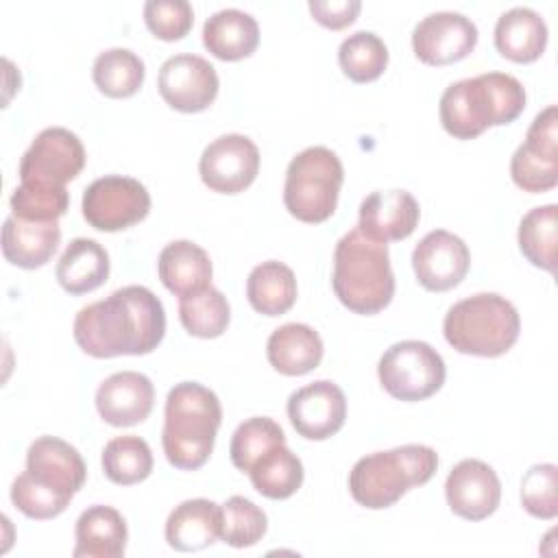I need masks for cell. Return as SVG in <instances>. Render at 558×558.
<instances>
[{
	"label": "cell",
	"instance_id": "cell-9",
	"mask_svg": "<svg viewBox=\"0 0 558 558\" xmlns=\"http://www.w3.org/2000/svg\"><path fill=\"white\" fill-rule=\"evenodd\" d=\"M85 166V148L76 133L63 126L44 129L20 159V181L65 187Z\"/></svg>",
	"mask_w": 558,
	"mask_h": 558
},
{
	"label": "cell",
	"instance_id": "cell-34",
	"mask_svg": "<svg viewBox=\"0 0 558 558\" xmlns=\"http://www.w3.org/2000/svg\"><path fill=\"white\" fill-rule=\"evenodd\" d=\"M102 471L113 484H140L153 471V451L140 436H116L102 449Z\"/></svg>",
	"mask_w": 558,
	"mask_h": 558
},
{
	"label": "cell",
	"instance_id": "cell-16",
	"mask_svg": "<svg viewBox=\"0 0 558 558\" xmlns=\"http://www.w3.org/2000/svg\"><path fill=\"white\" fill-rule=\"evenodd\" d=\"M445 497L453 514L466 521L490 517L501 499V484L493 466L482 460H460L447 475Z\"/></svg>",
	"mask_w": 558,
	"mask_h": 558
},
{
	"label": "cell",
	"instance_id": "cell-24",
	"mask_svg": "<svg viewBox=\"0 0 558 558\" xmlns=\"http://www.w3.org/2000/svg\"><path fill=\"white\" fill-rule=\"evenodd\" d=\"M266 355L270 366L281 375H305L320 364L323 340L310 325L286 323L270 333L266 342Z\"/></svg>",
	"mask_w": 558,
	"mask_h": 558
},
{
	"label": "cell",
	"instance_id": "cell-2",
	"mask_svg": "<svg viewBox=\"0 0 558 558\" xmlns=\"http://www.w3.org/2000/svg\"><path fill=\"white\" fill-rule=\"evenodd\" d=\"M222 421L220 399L198 381H181L166 397L161 445L168 462L181 471L203 466Z\"/></svg>",
	"mask_w": 558,
	"mask_h": 558
},
{
	"label": "cell",
	"instance_id": "cell-17",
	"mask_svg": "<svg viewBox=\"0 0 558 558\" xmlns=\"http://www.w3.org/2000/svg\"><path fill=\"white\" fill-rule=\"evenodd\" d=\"M442 129L458 140H473L495 126V113L482 74L451 83L440 96Z\"/></svg>",
	"mask_w": 558,
	"mask_h": 558
},
{
	"label": "cell",
	"instance_id": "cell-11",
	"mask_svg": "<svg viewBox=\"0 0 558 558\" xmlns=\"http://www.w3.org/2000/svg\"><path fill=\"white\" fill-rule=\"evenodd\" d=\"M198 172L203 183L220 194H238L246 190L259 172L257 146L240 133H227L205 146Z\"/></svg>",
	"mask_w": 558,
	"mask_h": 558
},
{
	"label": "cell",
	"instance_id": "cell-3",
	"mask_svg": "<svg viewBox=\"0 0 558 558\" xmlns=\"http://www.w3.org/2000/svg\"><path fill=\"white\" fill-rule=\"evenodd\" d=\"M331 286L347 310L364 316L381 312L395 296L388 244L364 235L357 227L347 231L333 251Z\"/></svg>",
	"mask_w": 558,
	"mask_h": 558
},
{
	"label": "cell",
	"instance_id": "cell-18",
	"mask_svg": "<svg viewBox=\"0 0 558 558\" xmlns=\"http://www.w3.org/2000/svg\"><path fill=\"white\" fill-rule=\"evenodd\" d=\"M155 401L153 381L137 371L109 375L96 390V410L113 427H131L148 418Z\"/></svg>",
	"mask_w": 558,
	"mask_h": 558
},
{
	"label": "cell",
	"instance_id": "cell-32",
	"mask_svg": "<svg viewBox=\"0 0 558 558\" xmlns=\"http://www.w3.org/2000/svg\"><path fill=\"white\" fill-rule=\"evenodd\" d=\"M556 222L558 207L554 203L530 209L519 222V248L523 257L543 270H556Z\"/></svg>",
	"mask_w": 558,
	"mask_h": 558
},
{
	"label": "cell",
	"instance_id": "cell-13",
	"mask_svg": "<svg viewBox=\"0 0 558 558\" xmlns=\"http://www.w3.org/2000/svg\"><path fill=\"white\" fill-rule=\"evenodd\" d=\"M477 44V26L462 13L438 11L423 17L412 31L414 54L427 65L462 61Z\"/></svg>",
	"mask_w": 558,
	"mask_h": 558
},
{
	"label": "cell",
	"instance_id": "cell-20",
	"mask_svg": "<svg viewBox=\"0 0 558 558\" xmlns=\"http://www.w3.org/2000/svg\"><path fill=\"white\" fill-rule=\"evenodd\" d=\"M26 471L41 484L72 495L81 490L87 477L81 453L57 436H41L26 451Z\"/></svg>",
	"mask_w": 558,
	"mask_h": 558
},
{
	"label": "cell",
	"instance_id": "cell-19",
	"mask_svg": "<svg viewBox=\"0 0 558 558\" xmlns=\"http://www.w3.org/2000/svg\"><path fill=\"white\" fill-rule=\"evenodd\" d=\"M421 218L416 198L405 190H379L368 194L360 205L357 229L377 240L395 242L408 238Z\"/></svg>",
	"mask_w": 558,
	"mask_h": 558
},
{
	"label": "cell",
	"instance_id": "cell-29",
	"mask_svg": "<svg viewBox=\"0 0 558 558\" xmlns=\"http://www.w3.org/2000/svg\"><path fill=\"white\" fill-rule=\"evenodd\" d=\"M246 296L255 312L264 316H281L296 301V277L283 262H262L246 279Z\"/></svg>",
	"mask_w": 558,
	"mask_h": 558
},
{
	"label": "cell",
	"instance_id": "cell-36",
	"mask_svg": "<svg viewBox=\"0 0 558 558\" xmlns=\"http://www.w3.org/2000/svg\"><path fill=\"white\" fill-rule=\"evenodd\" d=\"M277 445H286V434L279 423L268 416L246 418L231 436V462L235 469L248 473L251 466Z\"/></svg>",
	"mask_w": 558,
	"mask_h": 558
},
{
	"label": "cell",
	"instance_id": "cell-28",
	"mask_svg": "<svg viewBox=\"0 0 558 558\" xmlns=\"http://www.w3.org/2000/svg\"><path fill=\"white\" fill-rule=\"evenodd\" d=\"M54 275L70 294L92 292L109 277V255L96 240L74 238L59 257Z\"/></svg>",
	"mask_w": 558,
	"mask_h": 558
},
{
	"label": "cell",
	"instance_id": "cell-12",
	"mask_svg": "<svg viewBox=\"0 0 558 558\" xmlns=\"http://www.w3.org/2000/svg\"><path fill=\"white\" fill-rule=\"evenodd\" d=\"M216 68L198 54H174L159 68L157 87L161 98L177 111L196 113L207 109L218 96Z\"/></svg>",
	"mask_w": 558,
	"mask_h": 558
},
{
	"label": "cell",
	"instance_id": "cell-26",
	"mask_svg": "<svg viewBox=\"0 0 558 558\" xmlns=\"http://www.w3.org/2000/svg\"><path fill=\"white\" fill-rule=\"evenodd\" d=\"M259 26L255 17L240 9H222L207 17L203 26V46L222 61H240L255 52Z\"/></svg>",
	"mask_w": 558,
	"mask_h": 558
},
{
	"label": "cell",
	"instance_id": "cell-43",
	"mask_svg": "<svg viewBox=\"0 0 558 558\" xmlns=\"http://www.w3.org/2000/svg\"><path fill=\"white\" fill-rule=\"evenodd\" d=\"M310 13L314 20L331 31H340L355 22L362 2L360 0H310Z\"/></svg>",
	"mask_w": 558,
	"mask_h": 558
},
{
	"label": "cell",
	"instance_id": "cell-40",
	"mask_svg": "<svg viewBox=\"0 0 558 558\" xmlns=\"http://www.w3.org/2000/svg\"><path fill=\"white\" fill-rule=\"evenodd\" d=\"M521 506L536 519L558 514V466L551 462L534 464L521 480Z\"/></svg>",
	"mask_w": 558,
	"mask_h": 558
},
{
	"label": "cell",
	"instance_id": "cell-5",
	"mask_svg": "<svg viewBox=\"0 0 558 558\" xmlns=\"http://www.w3.org/2000/svg\"><path fill=\"white\" fill-rule=\"evenodd\" d=\"M521 320L517 307L495 292H480L453 303L445 316V340L466 355L497 357L512 349Z\"/></svg>",
	"mask_w": 558,
	"mask_h": 558
},
{
	"label": "cell",
	"instance_id": "cell-4",
	"mask_svg": "<svg viewBox=\"0 0 558 558\" xmlns=\"http://www.w3.org/2000/svg\"><path fill=\"white\" fill-rule=\"evenodd\" d=\"M438 469V453L427 445H401L360 458L349 473L351 497L371 510L390 508L410 488L423 486Z\"/></svg>",
	"mask_w": 558,
	"mask_h": 558
},
{
	"label": "cell",
	"instance_id": "cell-41",
	"mask_svg": "<svg viewBox=\"0 0 558 558\" xmlns=\"http://www.w3.org/2000/svg\"><path fill=\"white\" fill-rule=\"evenodd\" d=\"M144 22L155 37L177 41L190 33L194 11L187 0H148L144 4Z\"/></svg>",
	"mask_w": 558,
	"mask_h": 558
},
{
	"label": "cell",
	"instance_id": "cell-15",
	"mask_svg": "<svg viewBox=\"0 0 558 558\" xmlns=\"http://www.w3.org/2000/svg\"><path fill=\"white\" fill-rule=\"evenodd\" d=\"M288 418L299 436L325 440L344 425L347 397L342 388L329 379L312 381L290 395Z\"/></svg>",
	"mask_w": 558,
	"mask_h": 558
},
{
	"label": "cell",
	"instance_id": "cell-6",
	"mask_svg": "<svg viewBox=\"0 0 558 558\" xmlns=\"http://www.w3.org/2000/svg\"><path fill=\"white\" fill-rule=\"evenodd\" d=\"M342 181L338 155L325 146H310L288 163L283 205L301 222H325L336 211Z\"/></svg>",
	"mask_w": 558,
	"mask_h": 558
},
{
	"label": "cell",
	"instance_id": "cell-21",
	"mask_svg": "<svg viewBox=\"0 0 558 558\" xmlns=\"http://www.w3.org/2000/svg\"><path fill=\"white\" fill-rule=\"evenodd\" d=\"M222 532L220 506L211 499H185L166 521V541L177 551H198L214 545Z\"/></svg>",
	"mask_w": 558,
	"mask_h": 558
},
{
	"label": "cell",
	"instance_id": "cell-33",
	"mask_svg": "<svg viewBox=\"0 0 558 558\" xmlns=\"http://www.w3.org/2000/svg\"><path fill=\"white\" fill-rule=\"evenodd\" d=\"M179 318L187 333L196 338H218L229 327L231 310L225 294L207 286L179 299Z\"/></svg>",
	"mask_w": 558,
	"mask_h": 558
},
{
	"label": "cell",
	"instance_id": "cell-38",
	"mask_svg": "<svg viewBox=\"0 0 558 558\" xmlns=\"http://www.w3.org/2000/svg\"><path fill=\"white\" fill-rule=\"evenodd\" d=\"M68 190L37 183H20L11 194V211L22 220L54 222L68 211Z\"/></svg>",
	"mask_w": 558,
	"mask_h": 558
},
{
	"label": "cell",
	"instance_id": "cell-10",
	"mask_svg": "<svg viewBox=\"0 0 558 558\" xmlns=\"http://www.w3.org/2000/svg\"><path fill=\"white\" fill-rule=\"evenodd\" d=\"M510 177L523 192H547L558 183V109L549 105L530 124L510 159Z\"/></svg>",
	"mask_w": 558,
	"mask_h": 558
},
{
	"label": "cell",
	"instance_id": "cell-39",
	"mask_svg": "<svg viewBox=\"0 0 558 558\" xmlns=\"http://www.w3.org/2000/svg\"><path fill=\"white\" fill-rule=\"evenodd\" d=\"M11 501L28 519L46 521L59 517L72 501V495L59 493L37 482L28 471H24L11 484Z\"/></svg>",
	"mask_w": 558,
	"mask_h": 558
},
{
	"label": "cell",
	"instance_id": "cell-27",
	"mask_svg": "<svg viewBox=\"0 0 558 558\" xmlns=\"http://www.w3.org/2000/svg\"><path fill=\"white\" fill-rule=\"evenodd\" d=\"M495 46L501 57L514 63H532L547 46V24L534 9L514 7L499 15Z\"/></svg>",
	"mask_w": 558,
	"mask_h": 558
},
{
	"label": "cell",
	"instance_id": "cell-22",
	"mask_svg": "<svg viewBox=\"0 0 558 558\" xmlns=\"http://www.w3.org/2000/svg\"><path fill=\"white\" fill-rule=\"evenodd\" d=\"M74 558H120L126 549V521L111 506H89L81 512L74 527Z\"/></svg>",
	"mask_w": 558,
	"mask_h": 558
},
{
	"label": "cell",
	"instance_id": "cell-42",
	"mask_svg": "<svg viewBox=\"0 0 558 558\" xmlns=\"http://www.w3.org/2000/svg\"><path fill=\"white\" fill-rule=\"evenodd\" d=\"M482 78L495 113V126L517 120L525 109V89L519 78L506 72H486Z\"/></svg>",
	"mask_w": 558,
	"mask_h": 558
},
{
	"label": "cell",
	"instance_id": "cell-35",
	"mask_svg": "<svg viewBox=\"0 0 558 558\" xmlns=\"http://www.w3.org/2000/svg\"><path fill=\"white\" fill-rule=\"evenodd\" d=\"M338 61L344 76L353 83H371L384 74L388 65V48L379 35L357 31L340 44Z\"/></svg>",
	"mask_w": 558,
	"mask_h": 558
},
{
	"label": "cell",
	"instance_id": "cell-30",
	"mask_svg": "<svg viewBox=\"0 0 558 558\" xmlns=\"http://www.w3.org/2000/svg\"><path fill=\"white\" fill-rule=\"evenodd\" d=\"M248 475L259 495L288 499L303 484V464L286 445H277L251 466Z\"/></svg>",
	"mask_w": 558,
	"mask_h": 558
},
{
	"label": "cell",
	"instance_id": "cell-1",
	"mask_svg": "<svg viewBox=\"0 0 558 558\" xmlns=\"http://www.w3.org/2000/svg\"><path fill=\"white\" fill-rule=\"evenodd\" d=\"M74 340L92 357L146 355L166 333L161 301L144 286H124L85 305L74 318Z\"/></svg>",
	"mask_w": 558,
	"mask_h": 558
},
{
	"label": "cell",
	"instance_id": "cell-7",
	"mask_svg": "<svg viewBox=\"0 0 558 558\" xmlns=\"http://www.w3.org/2000/svg\"><path fill=\"white\" fill-rule=\"evenodd\" d=\"M381 388L399 401H423L445 384V360L421 340H401L384 351L377 364Z\"/></svg>",
	"mask_w": 558,
	"mask_h": 558
},
{
	"label": "cell",
	"instance_id": "cell-23",
	"mask_svg": "<svg viewBox=\"0 0 558 558\" xmlns=\"http://www.w3.org/2000/svg\"><path fill=\"white\" fill-rule=\"evenodd\" d=\"M61 242L59 220L33 222L9 216L2 225V255L20 268H39L54 255Z\"/></svg>",
	"mask_w": 558,
	"mask_h": 558
},
{
	"label": "cell",
	"instance_id": "cell-25",
	"mask_svg": "<svg viewBox=\"0 0 558 558\" xmlns=\"http://www.w3.org/2000/svg\"><path fill=\"white\" fill-rule=\"evenodd\" d=\"M161 283L179 299L211 286V259L205 248L190 240L166 244L157 259Z\"/></svg>",
	"mask_w": 558,
	"mask_h": 558
},
{
	"label": "cell",
	"instance_id": "cell-37",
	"mask_svg": "<svg viewBox=\"0 0 558 558\" xmlns=\"http://www.w3.org/2000/svg\"><path fill=\"white\" fill-rule=\"evenodd\" d=\"M222 532L220 538L231 547H253L262 541L268 527L266 512L251 499L233 495L222 506Z\"/></svg>",
	"mask_w": 558,
	"mask_h": 558
},
{
	"label": "cell",
	"instance_id": "cell-31",
	"mask_svg": "<svg viewBox=\"0 0 558 558\" xmlns=\"http://www.w3.org/2000/svg\"><path fill=\"white\" fill-rule=\"evenodd\" d=\"M144 61L129 48H109L94 61L92 76L96 87L109 98H129L144 83Z\"/></svg>",
	"mask_w": 558,
	"mask_h": 558
},
{
	"label": "cell",
	"instance_id": "cell-14",
	"mask_svg": "<svg viewBox=\"0 0 558 558\" xmlns=\"http://www.w3.org/2000/svg\"><path fill=\"white\" fill-rule=\"evenodd\" d=\"M471 253L462 238L445 229L429 231L412 251V268L418 283L429 292L456 288L469 272Z\"/></svg>",
	"mask_w": 558,
	"mask_h": 558
},
{
	"label": "cell",
	"instance_id": "cell-8",
	"mask_svg": "<svg viewBox=\"0 0 558 558\" xmlns=\"http://www.w3.org/2000/svg\"><path fill=\"white\" fill-rule=\"evenodd\" d=\"M83 218L98 231H122L142 222L150 211V194L133 177L107 174L83 192Z\"/></svg>",
	"mask_w": 558,
	"mask_h": 558
}]
</instances>
